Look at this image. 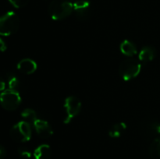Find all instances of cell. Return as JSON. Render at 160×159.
Listing matches in <instances>:
<instances>
[{"label":"cell","mask_w":160,"mask_h":159,"mask_svg":"<svg viewBox=\"0 0 160 159\" xmlns=\"http://www.w3.org/2000/svg\"><path fill=\"white\" fill-rule=\"evenodd\" d=\"M64 109H65V116L63 123L69 124L81 110V102L78 98L74 96H69L64 101Z\"/></svg>","instance_id":"8992f818"},{"label":"cell","mask_w":160,"mask_h":159,"mask_svg":"<svg viewBox=\"0 0 160 159\" xmlns=\"http://www.w3.org/2000/svg\"><path fill=\"white\" fill-rule=\"evenodd\" d=\"M21 101V97L17 90L8 89L0 94V104L7 111H14L18 108Z\"/></svg>","instance_id":"5b68a950"},{"label":"cell","mask_w":160,"mask_h":159,"mask_svg":"<svg viewBox=\"0 0 160 159\" xmlns=\"http://www.w3.org/2000/svg\"><path fill=\"white\" fill-rule=\"evenodd\" d=\"M6 88V82L2 78L0 77V91H4Z\"/></svg>","instance_id":"7402d4cb"},{"label":"cell","mask_w":160,"mask_h":159,"mask_svg":"<svg viewBox=\"0 0 160 159\" xmlns=\"http://www.w3.org/2000/svg\"><path fill=\"white\" fill-rule=\"evenodd\" d=\"M73 11V3L68 0H53L48 7V12L54 20H64Z\"/></svg>","instance_id":"6da1fadb"},{"label":"cell","mask_w":160,"mask_h":159,"mask_svg":"<svg viewBox=\"0 0 160 159\" xmlns=\"http://www.w3.org/2000/svg\"><path fill=\"white\" fill-rule=\"evenodd\" d=\"M142 133L147 137L160 135V123L158 121H148L142 124Z\"/></svg>","instance_id":"9c48e42d"},{"label":"cell","mask_w":160,"mask_h":159,"mask_svg":"<svg viewBox=\"0 0 160 159\" xmlns=\"http://www.w3.org/2000/svg\"><path fill=\"white\" fill-rule=\"evenodd\" d=\"M149 154L153 159H160V137H157L152 142Z\"/></svg>","instance_id":"9a60e30c"},{"label":"cell","mask_w":160,"mask_h":159,"mask_svg":"<svg viewBox=\"0 0 160 159\" xmlns=\"http://www.w3.org/2000/svg\"><path fill=\"white\" fill-rule=\"evenodd\" d=\"M20 27V18L17 13L9 11L0 17V36H10Z\"/></svg>","instance_id":"7a4b0ae2"},{"label":"cell","mask_w":160,"mask_h":159,"mask_svg":"<svg viewBox=\"0 0 160 159\" xmlns=\"http://www.w3.org/2000/svg\"><path fill=\"white\" fill-rule=\"evenodd\" d=\"M9 1L14 7L20 9V8L24 7L28 3L29 0H9Z\"/></svg>","instance_id":"ac0fdd59"},{"label":"cell","mask_w":160,"mask_h":159,"mask_svg":"<svg viewBox=\"0 0 160 159\" xmlns=\"http://www.w3.org/2000/svg\"><path fill=\"white\" fill-rule=\"evenodd\" d=\"M37 63L33 59H28V58L22 59L17 64V69L19 70V71L27 75L34 73L37 70Z\"/></svg>","instance_id":"30bf717a"},{"label":"cell","mask_w":160,"mask_h":159,"mask_svg":"<svg viewBox=\"0 0 160 159\" xmlns=\"http://www.w3.org/2000/svg\"><path fill=\"white\" fill-rule=\"evenodd\" d=\"M120 49L122 54H123L126 56H128V57H132V56L135 55L138 53V49L136 45L129 40L123 41L120 44Z\"/></svg>","instance_id":"4fadbf2b"},{"label":"cell","mask_w":160,"mask_h":159,"mask_svg":"<svg viewBox=\"0 0 160 159\" xmlns=\"http://www.w3.org/2000/svg\"><path fill=\"white\" fill-rule=\"evenodd\" d=\"M8 80V85H9V89L11 90H17V87L20 85V81L17 76L14 75L13 73H9L7 76Z\"/></svg>","instance_id":"e0dca14e"},{"label":"cell","mask_w":160,"mask_h":159,"mask_svg":"<svg viewBox=\"0 0 160 159\" xmlns=\"http://www.w3.org/2000/svg\"><path fill=\"white\" fill-rule=\"evenodd\" d=\"M6 48H7V46H6V42L4 41V40L2 37H0V51L3 52V51H6Z\"/></svg>","instance_id":"ffe728a7"},{"label":"cell","mask_w":160,"mask_h":159,"mask_svg":"<svg viewBox=\"0 0 160 159\" xmlns=\"http://www.w3.org/2000/svg\"><path fill=\"white\" fill-rule=\"evenodd\" d=\"M18 154L23 159H29L31 157V151H28V149L23 147H20L18 149Z\"/></svg>","instance_id":"d6986e66"},{"label":"cell","mask_w":160,"mask_h":159,"mask_svg":"<svg viewBox=\"0 0 160 159\" xmlns=\"http://www.w3.org/2000/svg\"><path fill=\"white\" fill-rule=\"evenodd\" d=\"M142 70V63L138 59L129 58L123 61L119 68V73L125 81L131 80L138 76Z\"/></svg>","instance_id":"3957f363"},{"label":"cell","mask_w":160,"mask_h":159,"mask_svg":"<svg viewBox=\"0 0 160 159\" xmlns=\"http://www.w3.org/2000/svg\"><path fill=\"white\" fill-rule=\"evenodd\" d=\"M51 154V147L48 144H42L34 150L33 156L34 159H49Z\"/></svg>","instance_id":"7c38bea8"},{"label":"cell","mask_w":160,"mask_h":159,"mask_svg":"<svg viewBox=\"0 0 160 159\" xmlns=\"http://www.w3.org/2000/svg\"><path fill=\"white\" fill-rule=\"evenodd\" d=\"M34 127L38 135L43 139H47L53 135V129L49 123L44 119L38 118L34 123Z\"/></svg>","instance_id":"ba28073f"},{"label":"cell","mask_w":160,"mask_h":159,"mask_svg":"<svg viewBox=\"0 0 160 159\" xmlns=\"http://www.w3.org/2000/svg\"><path fill=\"white\" fill-rule=\"evenodd\" d=\"M156 55V49L153 47L146 46L144 47L138 55V60L141 63H148L155 59Z\"/></svg>","instance_id":"8fae6325"},{"label":"cell","mask_w":160,"mask_h":159,"mask_svg":"<svg viewBox=\"0 0 160 159\" xmlns=\"http://www.w3.org/2000/svg\"><path fill=\"white\" fill-rule=\"evenodd\" d=\"M32 135L31 124L25 121H20L16 123L10 129L12 139L19 143H25L31 140Z\"/></svg>","instance_id":"277c9868"},{"label":"cell","mask_w":160,"mask_h":159,"mask_svg":"<svg viewBox=\"0 0 160 159\" xmlns=\"http://www.w3.org/2000/svg\"><path fill=\"white\" fill-rule=\"evenodd\" d=\"M6 149H5L2 146L0 145V159L4 158V157H6Z\"/></svg>","instance_id":"44dd1931"},{"label":"cell","mask_w":160,"mask_h":159,"mask_svg":"<svg viewBox=\"0 0 160 159\" xmlns=\"http://www.w3.org/2000/svg\"><path fill=\"white\" fill-rule=\"evenodd\" d=\"M73 11L77 17L81 20H84L89 17L91 11V3L89 0H76L73 3Z\"/></svg>","instance_id":"52a82bcc"},{"label":"cell","mask_w":160,"mask_h":159,"mask_svg":"<svg viewBox=\"0 0 160 159\" xmlns=\"http://www.w3.org/2000/svg\"><path fill=\"white\" fill-rule=\"evenodd\" d=\"M127 129L125 123H118L112 125L109 130V136L112 138H118Z\"/></svg>","instance_id":"5bb4252c"},{"label":"cell","mask_w":160,"mask_h":159,"mask_svg":"<svg viewBox=\"0 0 160 159\" xmlns=\"http://www.w3.org/2000/svg\"><path fill=\"white\" fill-rule=\"evenodd\" d=\"M21 117L23 118V121L28 123H34L38 119L37 113L34 109L25 108L21 112Z\"/></svg>","instance_id":"2e32d148"}]
</instances>
